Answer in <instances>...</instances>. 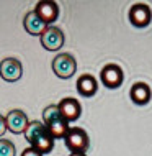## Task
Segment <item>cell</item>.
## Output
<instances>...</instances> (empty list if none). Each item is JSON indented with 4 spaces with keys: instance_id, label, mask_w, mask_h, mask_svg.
<instances>
[{
    "instance_id": "6da1fadb",
    "label": "cell",
    "mask_w": 152,
    "mask_h": 156,
    "mask_svg": "<svg viewBox=\"0 0 152 156\" xmlns=\"http://www.w3.org/2000/svg\"><path fill=\"white\" fill-rule=\"evenodd\" d=\"M43 120H44V125L48 128V132L51 133V136L54 140L66 138V135L70 130L69 122L62 117L61 110H59V105H48L43 110Z\"/></svg>"
},
{
    "instance_id": "7a4b0ae2",
    "label": "cell",
    "mask_w": 152,
    "mask_h": 156,
    "mask_svg": "<svg viewBox=\"0 0 152 156\" xmlns=\"http://www.w3.org/2000/svg\"><path fill=\"white\" fill-rule=\"evenodd\" d=\"M75 69H77V62H75L72 54L69 53H61L52 59V71L61 79L72 77L75 74Z\"/></svg>"
},
{
    "instance_id": "3957f363",
    "label": "cell",
    "mask_w": 152,
    "mask_h": 156,
    "mask_svg": "<svg viewBox=\"0 0 152 156\" xmlns=\"http://www.w3.org/2000/svg\"><path fill=\"white\" fill-rule=\"evenodd\" d=\"M66 146L70 150V153H85L90 145L88 135L85 133V130L82 128H70L69 133L64 138Z\"/></svg>"
},
{
    "instance_id": "277c9868",
    "label": "cell",
    "mask_w": 152,
    "mask_h": 156,
    "mask_svg": "<svg viewBox=\"0 0 152 156\" xmlns=\"http://www.w3.org/2000/svg\"><path fill=\"white\" fill-rule=\"evenodd\" d=\"M123 69L118 64H106L100 73V81L108 89H118L123 84Z\"/></svg>"
},
{
    "instance_id": "5b68a950",
    "label": "cell",
    "mask_w": 152,
    "mask_h": 156,
    "mask_svg": "<svg viewBox=\"0 0 152 156\" xmlns=\"http://www.w3.org/2000/svg\"><path fill=\"white\" fill-rule=\"evenodd\" d=\"M0 76L7 82H15L23 76V67L22 62L15 58H5L0 62Z\"/></svg>"
},
{
    "instance_id": "8992f818",
    "label": "cell",
    "mask_w": 152,
    "mask_h": 156,
    "mask_svg": "<svg viewBox=\"0 0 152 156\" xmlns=\"http://www.w3.org/2000/svg\"><path fill=\"white\" fill-rule=\"evenodd\" d=\"M39 38H41L43 48L48 49V51H57V49H61L62 44H64V33L59 30L57 27H52V25H49L48 30H46Z\"/></svg>"
},
{
    "instance_id": "52a82bcc",
    "label": "cell",
    "mask_w": 152,
    "mask_h": 156,
    "mask_svg": "<svg viewBox=\"0 0 152 156\" xmlns=\"http://www.w3.org/2000/svg\"><path fill=\"white\" fill-rule=\"evenodd\" d=\"M129 22L137 28H144L150 23L152 18V12L150 7L146 5V3H134L133 7L129 8Z\"/></svg>"
},
{
    "instance_id": "ba28073f",
    "label": "cell",
    "mask_w": 152,
    "mask_h": 156,
    "mask_svg": "<svg viewBox=\"0 0 152 156\" xmlns=\"http://www.w3.org/2000/svg\"><path fill=\"white\" fill-rule=\"evenodd\" d=\"M23 27H25V30H26V33H29V35H33V36H41L46 30H48L49 25L46 23L35 10H33V12H28V13L25 15V18H23Z\"/></svg>"
},
{
    "instance_id": "9c48e42d",
    "label": "cell",
    "mask_w": 152,
    "mask_h": 156,
    "mask_svg": "<svg viewBox=\"0 0 152 156\" xmlns=\"http://www.w3.org/2000/svg\"><path fill=\"white\" fill-rule=\"evenodd\" d=\"M5 119H7L8 130H10L12 133H16V135L25 133V132H26V128H28V125H29L26 113L22 112V110H12V112H8L7 115H5Z\"/></svg>"
},
{
    "instance_id": "30bf717a",
    "label": "cell",
    "mask_w": 152,
    "mask_h": 156,
    "mask_svg": "<svg viewBox=\"0 0 152 156\" xmlns=\"http://www.w3.org/2000/svg\"><path fill=\"white\" fill-rule=\"evenodd\" d=\"M35 12L49 25V23H54L57 20V16H59V5L56 2H52V0H41V2L36 3Z\"/></svg>"
},
{
    "instance_id": "8fae6325",
    "label": "cell",
    "mask_w": 152,
    "mask_h": 156,
    "mask_svg": "<svg viewBox=\"0 0 152 156\" xmlns=\"http://www.w3.org/2000/svg\"><path fill=\"white\" fill-rule=\"evenodd\" d=\"M59 110L67 122H75L82 113V107H80L79 100L72 99V97H66L59 102Z\"/></svg>"
},
{
    "instance_id": "7c38bea8",
    "label": "cell",
    "mask_w": 152,
    "mask_h": 156,
    "mask_svg": "<svg viewBox=\"0 0 152 156\" xmlns=\"http://www.w3.org/2000/svg\"><path fill=\"white\" fill-rule=\"evenodd\" d=\"M96 89H98V84H96V79L92 74H83L77 79V92L82 97L95 95Z\"/></svg>"
},
{
    "instance_id": "4fadbf2b",
    "label": "cell",
    "mask_w": 152,
    "mask_h": 156,
    "mask_svg": "<svg viewBox=\"0 0 152 156\" xmlns=\"http://www.w3.org/2000/svg\"><path fill=\"white\" fill-rule=\"evenodd\" d=\"M129 97L133 102L144 105L150 100V87L146 82H134L129 90Z\"/></svg>"
},
{
    "instance_id": "5bb4252c",
    "label": "cell",
    "mask_w": 152,
    "mask_h": 156,
    "mask_svg": "<svg viewBox=\"0 0 152 156\" xmlns=\"http://www.w3.org/2000/svg\"><path fill=\"white\" fill-rule=\"evenodd\" d=\"M44 133H48V128H46L44 123H41V122H29L26 132L23 135H25V138H26V141L33 146L36 143V140H39Z\"/></svg>"
},
{
    "instance_id": "9a60e30c",
    "label": "cell",
    "mask_w": 152,
    "mask_h": 156,
    "mask_svg": "<svg viewBox=\"0 0 152 156\" xmlns=\"http://www.w3.org/2000/svg\"><path fill=\"white\" fill-rule=\"evenodd\" d=\"M33 148L38 150L41 154H48L49 151H52V148H54V138L51 136L49 132L44 133L39 140H36V143L33 145Z\"/></svg>"
},
{
    "instance_id": "2e32d148",
    "label": "cell",
    "mask_w": 152,
    "mask_h": 156,
    "mask_svg": "<svg viewBox=\"0 0 152 156\" xmlns=\"http://www.w3.org/2000/svg\"><path fill=\"white\" fill-rule=\"evenodd\" d=\"M0 156H15V146L10 140H0Z\"/></svg>"
},
{
    "instance_id": "e0dca14e",
    "label": "cell",
    "mask_w": 152,
    "mask_h": 156,
    "mask_svg": "<svg viewBox=\"0 0 152 156\" xmlns=\"http://www.w3.org/2000/svg\"><path fill=\"white\" fill-rule=\"evenodd\" d=\"M22 156H43V154H41L39 151H38V150H35V148H33V146H29V148L23 150Z\"/></svg>"
},
{
    "instance_id": "ac0fdd59",
    "label": "cell",
    "mask_w": 152,
    "mask_h": 156,
    "mask_svg": "<svg viewBox=\"0 0 152 156\" xmlns=\"http://www.w3.org/2000/svg\"><path fill=\"white\" fill-rule=\"evenodd\" d=\"M7 126H8V125H7V119H5V117H2V128H0V133H2V135L5 133Z\"/></svg>"
},
{
    "instance_id": "d6986e66",
    "label": "cell",
    "mask_w": 152,
    "mask_h": 156,
    "mask_svg": "<svg viewBox=\"0 0 152 156\" xmlns=\"http://www.w3.org/2000/svg\"><path fill=\"white\" fill-rule=\"evenodd\" d=\"M69 156H85V153H70Z\"/></svg>"
}]
</instances>
